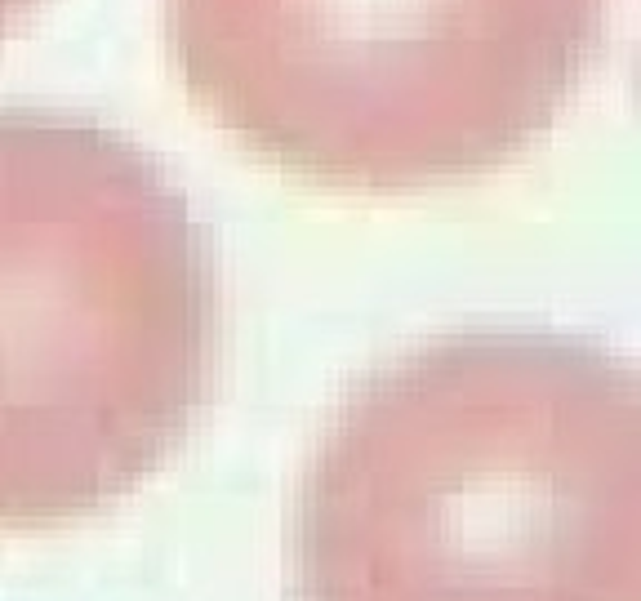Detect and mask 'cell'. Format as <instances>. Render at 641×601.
I'll list each match as a JSON object with an SVG mask.
<instances>
[{
	"instance_id": "obj_3",
	"label": "cell",
	"mask_w": 641,
	"mask_h": 601,
	"mask_svg": "<svg viewBox=\"0 0 641 601\" xmlns=\"http://www.w3.org/2000/svg\"><path fill=\"white\" fill-rule=\"evenodd\" d=\"M606 0H165L192 103L339 192H423L517 161L593 67Z\"/></svg>"
},
{
	"instance_id": "obj_1",
	"label": "cell",
	"mask_w": 641,
	"mask_h": 601,
	"mask_svg": "<svg viewBox=\"0 0 641 601\" xmlns=\"http://www.w3.org/2000/svg\"><path fill=\"white\" fill-rule=\"evenodd\" d=\"M299 601H641V388L606 348L463 330L370 374L294 512Z\"/></svg>"
},
{
	"instance_id": "obj_2",
	"label": "cell",
	"mask_w": 641,
	"mask_h": 601,
	"mask_svg": "<svg viewBox=\"0 0 641 601\" xmlns=\"http://www.w3.org/2000/svg\"><path fill=\"white\" fill-rule=\"evenodd\" d=\"M219 285L192 210L125 134L0 112V530L130 495L201 415Z\"/></svg>"
},
{
	"instance_id": "obj_4",
	"label": "cell",
	"mask_w": 641,
	"mask_h": 601,
	"mask_svg": "<svg viewBox=\"0 0 641 601\" xmlns=\"http://www.w3.org/2000/svg\"><path fill=\"white\" fill-rule=\"evenodd\" d=\"M36 5H41V0H0V41H5L9 32H18Z\"/></svg>"
}]
</instances>
